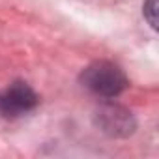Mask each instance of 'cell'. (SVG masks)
Segmentation results:
<instances>
[{"label": "cell", "mask_w": 159, "mask_h": 159, "mask_svg": "<svg viewBox=\"0 0 159 159\" xmlns=\"http://www.w3.org/2000/svg\"><path fill=\"white\" fill-rule=\"evenodd\" d=\"M142 10H144L142 13H144V19L148 21V25L153 30H157V0H146Z\"/></svg>", "instance_id": "277c9868"}, {"label": "cell", "mask_w": 159, "mask_h": 159, "mask_svg": "<svg viewBox=\"0 0 159 159\" xmlns=\"http://www.w3.org/2000/svg\"><path fill=\"white\" fill-rule=\"evenodd\" d=\"M38 103H39L38 94L25 81H15L4 92H0V114L8 118L23 116L32 109H36Z\"/></svg>", "instance_id": "3957f363"}, {"label": "cell", "mask_w": 159, "mask_h": 159, "mask_svg": "<svg viewBox=\"0 0 159 159\" xmlns=\"http://www.w3.org/2000/svg\"><path fill=\"white\" fill-rule=\"evenodd\" d=\"M96 124L105 135L116 137V139L129 137L137 129V122H135V116L131 114V111H127L125 107L116 105V103L101 105L96 112Z\"/></svg>", "instance_id": "7a4b0ae2"}, {"label": "cell", "mask_w": 159, "mask_h": 159, "mask_svg": "<svg viewBox=\"0 0 159 159\" xmlns=\"http://www.w3.org/2000/svg\"><path fill=\"white\" fill-rule=\"evenodd\" d=\"M81 84L103 99H112L129 86V81L118 64L111 60H96L83 69Z\"/></svg>", "instance_id": "6da1fadb"}]
</instances>
